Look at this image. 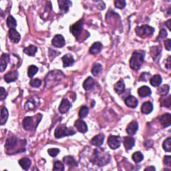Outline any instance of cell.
I'll use <instances>...</instances> for the list:
<instances>
[{
    "label": "cell",
    "mask_w": 171,
    "mask_h": 171,
    "mask_svg": "<svg viewBox=\"0 0 171 171\" xmlns=\"http://www.w3.org/2000/svg\"><path fill=\"white\" fill-rule=\"evenodd\" d=\"M70 107L71 104L69 102V101L68 99L64 98L62 100L60 106H59L58 110L61 114H66L69 111Z\"/></svg>",
    "instance_id": "30bf717a"
},
{
    "label": "cell",
    "mask_w": 171,
    "mask_h": 171,
    "mask_svg": "<svg viewBox=\"0 0 171 171\" xmlns=\"http://www.w3.org/2000/svg\"><path fill=\"white\" fill-rule=\"evenodd\" d=\"M19 164L23 170H27L31 166V160L28 158H23L19 160Z\"/></svg>",
    "instance_id": "f1b7e54d"
},
{
    "label": "cell",
    "mask_w": 171,
    "mask_h": 171,
    "mask_svg": "<svg viewBox=\"0 0 171 171\" xmlns=\"http://www.w3.org/2000/svg\"><path fill=\"white\" fill-rule=\"evenodd\" d=\"M102 44L99 42V41L94 43V44L90 48V53L92 55L99 54L100 52L102 51Z\"/></svg>",
    "instance_id": "ffe728a7"
},
{
    "label": "cell",
    "mask_w": 171,
    "mask_h": 171,
    "mask_svg": "<svg viewBox=\"0 0 171 171\" xmlns=\"http://www.w3.org/2000/svg\"><path fill=\"white\" fill-rule=\"evenodd\" d=\"M132 158L136 163H139L144 159V156L141 152H136L132 155Z\"/></svg>",
    "instance_id": "8d00e7d4"
},
{
    "label": "cell",
    "mask_w": 171,
    "mask_h": 171,
    "mask_svg": "<svg viewBox=\"0 0 171 171\" xmlns=\"http://www.w3.org/2000/svg\"><path fill=\"white\" fill-rule=\"evenodd\" d=\"M102 66L100 64H95L92 67V73L94 76H96L98 75L100 73L102 72Z\"/></svg>",
    "instance_id": "e575fe53"
},
{
    "label": "cell",
    "mask_w": 171,
    "mask_h": 171,
    "mask_svg": "<svg viewBox=\"0 0 171 171\" xmlns=\"http://www.w3.org/2000/svg\"><path fill=\"white\" fill-rule=\"evenodd\" d=\"M161 50V46H154L151 48V55L153 59H154V60H155L157 58L160 56Z\"/></svg>",
    "instance_id": "1f68e13d"
},
{
    "label": "cell",
    "mask_w": 171,
    "mask_h": 171,
    "mask_svg": "<svg viewBox=\"0 0 171 171\" xmlns=\"http://www.w3.org/2000/svg\"><path fill=\"white\" fill-rule=\"evenodd\" d=\"M149 74H150L147 73V74H146V76H148ZM146 76H144V73H142L141 76V80H142V81H147V79L149 78V76H147V77H146Z\"/></svg>",
    "instance_id": "681fc988"
},
{
    "label": "cell",
    "mask_w": 171,
    "mask_h": 171,
    "mask_svg": "<svg viewBox=\"0 0 171 171\" xmlns=\"http://www.w3.org/2000/svg\"><path fill=\"white\" fill-rule=\"evenodd\" d=\"M155 30L154 27L148 25H144L142 26H138L135 31L138 36L144 38L152 36L155 32Z\"/></svg>",
    "instance_id": "277c9868"
},
{
    "label": "cell",
    "mask_w": 171,
    "mask_h": 171,
    "mask_svg": "<svg viewBox=\"0 0 171 171\" xmlns=\"http://www.w3.org/2000/svg\"><path fill=\"white\" fill-rule=\"evenodd\" d=\"M7 26L9 29H15L17 26V21L12 16H9L7 19Z\"/></svg>",
    "instance_id": "d6a6232c"
},
{
    "label": "cell",
    "mask_w": 171,
    "mask_h": 171,
    "mask_svg": "<svg viewBox=\"0 0 171 171\" xmlns=\"http://www.w3.org/2000/svg\"><path fill=\"white\" fill-rule=\"evenodd\" d=\"M58 2L59 8H60L62 12L65 13L68 11L69 7H70V5L72 4V2L70 1H68V0H59Z\"/></svg>",
    "instance_id": "7402d4cb"
},
{
    "label": "cell",
    "mask_w": 171,
    "mask_h": 171,
    "mask_svg": "<svg viewBox=\"0 0 171 171\" xmlns=\"http://www.w3.org/2000/svg\"><path fill=\"white\" fill-rule=\"evenodd\" d=\"M126 105L127 106L134 109L138 105V100L133 96H130L127 97L124 100Z\"/></svg>",
    "instance_id": "d6986e66"
},
{
    "label": "cell",
    "mask_w": 171,
    "mask_h": 171,
    "mask_svg": "<svg viewBox=\"0 0 171 171\" xmlns=\"http://www.w3.org/2000/svg\"><path fill=\"white\" fill-rule=\"evenodd\" d=\"M114 5L118 9H123L126 6V2L124 0H116L114 2Z\"/></svg>",
    "instance_id": "b9f144b4"
},
{
    "label": "cell",
    "mask_w": 171,
    "mask_h": 171,
    "mask_svg": "<svg viewBox=\"0 0 171 171\" xmlns=\"http://www.w3.org/2000/svg\"><path fill=\"white\" fill-rule=\"evenodd\" d=\"M151 84L154 87L159 86L162 83V77L159 74H156L154 76H152L151 79L150 80Z\"/></svg>",
    "instance_id": "4316f807"
},
{
    "label": "cell",
    "mask_w": 171,
    "mask_h": 171,
    "mask_svg": "<svg viewBox=\"0 0 171 171\" xmlns=\"http://www.w3.org/2000/svg\"><path fill=\"white\" fill-rule=\"evenodd\" d=\"M60 149L58 148H50L48 150V153L52 157H55L60 153Z\"/></svg>",
    "instance_id": "ee69618b"
},
{
    "label": "cell",
    "mask_w": 171,
    "mask_h": 171,
    "mask_svg": "<svg viewBox=\"0 0 171 171\" xmlns=\"http://www.w3.org/2000/svg\"><path fill=\"white\" fill-rule=\"evenodd\" d=\"M17 142L18 140L16 137H10L6 140L5 148L7 151H11L17 146Z\"/></svg>",
    "instance_id": "9c48e42d"
},
{
    "label": "cell",
    "mask_w": 171,
    "mask_h": 171,
    "mask_svg": "<svg viewBox=\"0 0 171 171\" xmlns=\"http://www.w3.org/2000/svg\"><path fill=\"white\" fill-rule=\"evenodd\" d=\"M94 85V81L92 78L88 77L87 78L83 84V87L86 90H91Z\"/></svg>",
    "instance_id": "4dcf8cb0"
},
{
    "label": "cell",
    "mask_w": 171,
    "mask_h": 171,
    "mask_svg": "<svg viewBox=\"0 0 171 171\" xmlns=\"http://www.w3.org/2000/svg\"><path fill=\"white\" fill-rule=\"evenodd\" d=\"M18 77V72L17 71H11L9 72L4 76V80L7 83H10L16 81Z\"/></svg>",
    "instance_id": "2e32d148"
},
{
    "label": "cell",
    "mask_w": 171,
    "mask_h": 171,
    "mask_svg": "<svg viewBox=\"0 0 171 171\" xmlns=\"http://www.w3.org/2000/svg\"><path fill=\"white\" fill-rule=\"evenodd\" d=\"M152 92L151 88L148 86H142L138 90V94L141 98H145L150 96Z\"/></svg>",
    "instance_id": "603a6c76"
},
{
    "label": "cell",
    "mask_w": 171,
    "mask_h": 171,
    "mask_svg": "<svg viewBox=\"0 0 171 171\" xmlns=\"http://www.w3.org/2000/svg\"><path fill=\"white\" fill-rule=\"evenodd\" d=\"M161 100H160V104H161V106H166L168 107L169 109H170V104H171V96H169L168 97H165V96H163Z\"/></svg>",
    "instance_id": "836d02e7"
},
{
    "label": "cell",
    "mask_w": 171,
    "mask_h": 171,
    "mask_svg": "<svg viewBox=\"0 0 171 171\" xmlns=\"http://www.w3.org/2000/svg\"><path fill=\"white\" fill-rule=\"evenodd\" d=\"M144 170H155L156 169H155V167H154L153 166H149V167H146V168Z\"/></svg>",
    "instance_id": "816d5d0a"
},
{
    "label": "cell",
    "mask_w": 171,
    "mask_h": 171,
    "mask_svg": "<svg viewBox=\"0 0 171 171\" xmlns=\"http://www.w3.org/2000/svg\"><path fill=\"white\" fill-rule=\"evenodd\" d=\"M37 51V48L34 45H30L23 50V52L30 56H34Z\"/></svg>",
    "instance_id": "484cf974"
},
{
    "label": "cell",
    "mask_w": 171,
    "mask_h": 171,
    "mask_svg": "<svg viewBox=\"0 0 171 171\" xmlns=\"http://www.w3.org/2000/svg\"><path fill=\"white\" fill-rule=\"evenodd\" d=\"M9 62V55L7 54H3L0 59V69L1 72L5 70L8 66V62Z\"/></svg>",
    "instance_id": "9a60e30c"
},
{
    "label": "cell",
    "mask_w": 171,
    "mask_h": 171,
    "mask_svg": "<svg viewBox=\"0 0 171 171\" xmlns=\"http://www.w3.org/2000/svg\"><path fill=\"white\" fill-rule=\"evenodd\" d=\"M138 124L137 121H132L128 124L126 128V132L130 135H134L137 132Z\"/></svg>",
    "instance_id": "e0dca14e"
},
{
    "label": "cell",
    "mask_w": 171,
    "mask_h": 171,
    "mask_svg": "<svg viewBox=\"0 0 171 171\" xmlns=\"http://www.w3.org/2000/svg\"><path fill=\"white\" fill-rule=\"evenodd\" d=\"M63 67L66 68L68 66H72L74 63V59L70 54H66L62 57Z\"/></svg>",
    "instance_id": "4fadbf2b"
},
{
    "label": "cell",
    "mask_w": 171,
    "mask_h": 171,
    "mask_svg": "<svg viewBox=\"0 0 171 171\" xmlns=\"http://www.w3.org/2000/svg\"><path fill=\"white\" fill-rule=\"evenodd\" d=\"M63 161L69 166H78V164L76 162V161L75 160V159L73 158L72 156H65L63 159Z\"/></svg>",
    "instance_id": "f546056e"
},
{
    "label": "cell",
    "mask_w": 171,
    "mask_h": 171,
    "mask_svg": "<svg viewBox=\"0 0 171 171\" xmlns=\"http://www.w3.org/2000/svg\"><path fill=\"white\" fill-rule=\"evenodd\" d=\"M159 121L163 127H168L170 125L171 123V115L169 113L162 115L159 118Z\"/></svg>",
    "instance_id": "5bb4252c"
},
{
    "label": "cell",
    "mask_w": 171,
    "mask_h": 171,
    "mask_svg": "<svg viewBox=\"0 0 171 171\" xmlns=\"http://www.w3.org/2000/svg\"><path fill=\"white\" fill-rule=\"evenodd\" d=\"M37 72L38 68L37 66L34 65H31L29 66L28 69H27V75H28L30 78H32Z\"/></svg>",
    "instance_id": "d590c367"
},
{
    "label": "cell",
    "mask_w": 171,
    "mask_h": 171,
    "mask_svg": "<svg viewBox=\"0 0 171 171\" xmlns=\"http://www.w3.org/2000/svg\"><path fill=\"white\" fill-rule=\"evenodd\" d=\"M52 44L54 46L57 48H62L65 46L66 41L64 37L60 34H57L52 40Z\"/></svg>",
    "instance_id": "ba28073f"
},
{
    "label": "cell",
    "mask_w": 171,
    "mask_h": 171,
    "mask_svg": "<svg viewBox=\"0 0 171 171\" xmlns=\"http://www.w3.org/2000/svg\"><path fill=\"white\" fill-rule=\"evenodd\" d=\"M121 139L119 136L110 135L108 139V144L110 148L115 150L118 148L120 146Z\"/></svg>",
    "instance_id": "8992f818"
},
{
    "label": "cell",
    "mask_w": 171,
    "mask_h": 171,
    "mask_svg": "<svg viewBox=\"0 0 171 171\" xmlns=\"http://www.w3.org/2000/svg\"><path fill=\"white\" fill-rule=\"evenodd\" d=\"M170 86L169 85H163L158 89V92L161 96H166L169 93Z\"/></svg>",
    "instance_id": "f35d334b"
},
{
    "label": "cell",
    "mask_w": 171,
    "mask_h": 171,
    "mask_svg": "<svg viewBox=\"0 0 171 171\" xmlns=\"http://www.w3.org/2000/svg\"><path fill=\"white\" fill-rule=\"evenodd\" d=\"M123 144L126 150H130L134 146L135 140L130 137H125L123 139Z\"/></svg>",
    "instance_id": "ac0fdd59"
},
{
    "label": "cell",
    "mask_w": 171,
    "mask_h": 171,
    "mask_svg": "<svg viewBox=\"0 0 171 171\" xmlns=\"http://www.w3.org/2000/svg\"><path fill=\"white\" fill-rule=\"evenodd\" d=\"M114 90L118 94H123L125 90V84L123 80H120V81L116 83L114 85Z\"/></svg>",
    "instance_id": "d4e9b609"
},
{
    "label": "cell",
    "mask_w": 171,
    "mask_h": 171,
    "mask_svg": "<svg viewBox=\"0 0 171 171\" xmlns=\"http://www.w3.org/2000/svg\"><path fill=\"white\" fill-rule=\"evenodd\" d=\"M162 147L166 152L171 151V138L169 137L164 141L162 144Z\"/></svg>",
    "instance_id": "ab89813d"
},
{
    "label": "cell",
    "mask_w": 171,
    "mask_h": 171,
    "mask_svg": "<svg viewBox=\"0 0 171 171\" xmlns=\"http://www.w3.org/2000/svg\"><path fill=\"white\" fill-rule=\"evenodd\" d=\"M170 21H171V20H169L166 22V26L168 27V28L169 29V30H170Z\"/></svg>",
    "instance_id": "f5cc1de1"
},
{
    "label": "cell",
    "mask_w": 171,
    "mask_h": 171,
    "mask_svg": "<svg viewBox=\"0 0 171 171\" xmlns=\"http://www.w3.org/2000/svg\"><path fill=\"white\" fill-rule=\"evenodd\" d=\"M54 170H64V164L61 162L60 161H55L54 165Z\"/></svg>",
    "instance_id": "60d3db41"
},
{
    "label": "cell",
    "mask_w": 171,
    "mask_h": 171,
    "mask_svg": "<svg viewBox=\"0 0 171 171\" xmlns=\"http://www.w3.org/2000/svg\"><path fill=\"white\" fill-rule=\"evenodd\" d=\"M9 116L8 110L5 107L3 106L1 109V125H4L8 120Z\"/></svg>",
    "instance_id": "83f0119b"
},
{
    "label": "cell",
    "mask_w": 171,
    "mask_h": 171,
    "mask_svg": "<svg viewBox=\"0 0 171 171\" xmlns=\"http://www.w3.org/2000/svg\"><path fill=\"white\" fill-rule=\"evenodd\" d=\"M104 141V135L103 134H99L95 136L91 141V144L96 146H100Z\"/></svg>",
    "instance_id": "44dd1931"
},
{
    "label": "cell",
    "mask_w": 171,
    "mask_h": 171,
    "mask_svg": "<svg viewBox=\"0 0 171 171\" xmlns=\"http://www.w3.org/2000/svg\"><path fill=\"white\" fill-rule=\"evenodd\" d=\"M145 52L143 50H136L133 52L130 60V67L134 70L141 68L144 61Z\"/></svg>",
    "instance_id": "7a4b0ae2"
},
{
    "label": "cell",
    "mask_w": 171,
    "mask_h": 171,
    "mask_svg": "<svg viewBox=\"0 0 171 171\" xmlns=\"http://www.w3.org/2000/svg\"><path fill=\"white\" fill-rule=\"evenodd\" d=\"M163 162L165 165L170 166H171V156H166L164 157Z\"/></svg>",
    "instance_id": "7dc6e473"
},
{
    "label": "cell",
    "mask_w": 171,
    "mask_h": 171,
    "mask_svg": "<svg viewBox=\"0 0 171 171\" xmlns=\"http://www.w3.org/2000/svg\"><path fill=\"white\" fill-rule=\"evenodd\" d=\"M9 39L11 40V41H13V43H16V44L19 42L20 40V38H21L20 34L16 29H9Z\"/></svg>",
    "instance_id": "7c38bea8"
},
{
    "label": "cell",
    "mask_w": 171,
    "mask_h": 171,
    "mask_svg": "<svg viewBox=\"0 0 171 171\" xmlns=\"http://www.w3.org/2000/svg\"><path fill=\"white\" fill-rule=\"evenodd\" d=\"M35 120L34 117L27 116L24 118L23 121V126L26 130H31L34 128H36L38 125L36 123H34Z\"/></svg>",
    "instance_id": "52a82bcc"
},
{
    "label": "cell",
    "mask_w": 171,
    "mask_h": 171,
    "mask_svg": "<svg viewBox=\"0 0 171 171\" xmlns=\"http://www.w3.org/2000/svg\"><path fill=\"white\" fill-rule=\"evenodd\" d=\"M7 96H8V93L6 92L5 88L2 87L1 92H0V100H3L5 99Z\"/></svg>",
    "instance_id": "bcb514c9"
},
{
    "label": "cell",
    "mask_w": 171,
    "mask_h": 171,
    "mask_svg": "<svg viewBox=\"0 0 171 171\" xmlns=\"http://www.w3.org/2000/svg\"><path fill=\"white\" fill-rule=\"evenodd\" d=\"M76 134V131L72 128H68L66 125H59L55 128L54 136L56 138H61L68 136H72Z\"/></svg>",
    "instance_id": "3957f363"
},
{
    "label": "cell",
    "mask_w": 171,
    "mask_h": 171,
    "mask_svg": "<svg viewBox=\"0 0 171 171\" xmlns=\"http://www.w3.org/2000/svg\"><path fill=\"white\" fill-rule=\"evenodd\" d=\"M83 30V23L81 20L78 21L76 23L70 27V31L73 34V36H75L76 38L80 37V36L82 35Z\"/></svg>",
    "instance_id": "5b68a950"
},
{
    "label": "cell",
    "mask_w": 171,
    "mask_h": 171,
    "mask_svg": "<svg viewBox=\"0 0 171 171\" xmlns=\"http://www.w3.org/2000/svg\"><path fill=\"white\" fill-rule=\"evenodd\" d=\"M153 110V105L151 102H146L142 105L141 111L143 114H148Z\"/></svg>",
    "instance_id": "cb8c5ba5"
},
{
    "label": "cell",
    "mask_w": 171,
    "mask_h": 171,
    "mask_svg": "<svg viewBox=\"0 0 171 171\" xmlns=\"http://www.w3.org/2000/svg\"><path fill=\"white\" fill-rule=\"evenodd\" d=\"M74 126L77 128V130L82 133H86L88 131V126L84 121L82 120H77L74 123Z\"/></svg>",
    "instance_id": "8fae6325"
},
{
    "label": "cell",
    "mask_w": 171,
    "mask_h": 171,
    "mask_svg": "<svg viewBox=\"0 0 171 171\" xmlns=\"http://www.w3.org/2000/svg\"><path fill=\"white\" fill-rule=\"evenodd\" d=\"M41 80L37 78L31 80L30 82V86L31 87H34V88H39V87L41 86Z\"/></svg>",
    "instance_id": "7bdbcfd3"
},
{
    "label": "cell",
    "mask_w": 171,
    "mask_h": 171,
    "mask_svg": "<svg viewBox=\"0 0 171 171\" xmlns=\"http://www.w3.org/2000/svg\"><path fill=\"white\" fill-rule=\"evenodd\" d=\"M110 156L103 149H95L92 161L99 166H103L110 162Z\"/></svg>",
    "instance_id": "6da1fadb"
},
{
    "label": "cell",
    "mask_w": 171,
    "mask_h": 171,
    "mask_svg": "<svg viewBox=\"0 0 171 171\" xmlns=\"http://www.w3.org/2000/svg\"><path fill=\"white\" fill-rule=\"evenodd\" d=\"M167 35L168 34H167L166 31L165 29H162L160 31L159 35V36L157 37L156 40L159 41V40H161L164 39V38H165L167 36Z\"/></svg>",
    "instance_id": "f6af8a7d"
},
{
    "label": "cell",
    "mask_w": 171,
    "mask_h": 171,
    "mask_svg": "<svg viewBox=\"0 0 171 171\" xmlns=\"http://www.w3.org/2000/svg\"><path fill=\"white\" fill-rule=\"evenodd\" d=\"M165 48L167 50H170V39H167L165 41Z\"/></svg>",
    "instance_id": "c3c4849f"
},
{
    "label": "cell",
    "mask_w": 171,
    "mask_h": 171,
    "mask_svg": "<svg viewBox=\"0 0 171 171\" xmlns=\"http://www.w3.org/2000/svg\"><path fill=\"white\" fill-rule=\"evenodd\" d=\"M89 113V109L86 106H83L81 107L79 111V116L80 118H86Z\"/></svg>",
    "instance_id": "74e56055"
},
{
    "label": "cell",
    "mask_w": 171,
    "mask_h": 171,
    "mask_svg": "<svg viewBox=\"0 0 171 171\" xmlns=\"http://www.w3.org/2000/svg\"><path fill=\"white\" fill-rule=\"evenodd\" d=\"M170 56H169V58H167V60L166 62V67L168 69H170V66H171V62H170Z\"/></svg>",
    "instance_id": "f907efd6"
}]
</instances>
